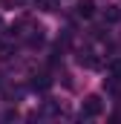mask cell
Instances as JSON below:
<instances>
[{"label":"cell","instance_id":"1","mask_svg":"<svg viewBox=\"0 0 121 124\" xmlns=\"http://www.w3.org/2000/svg\"><path fill=\"white\" fill-rule=\"evenodd\" d=\"M101 113H104V101H101V95H87L84 104H81V116H84V118H98Z\"/></svg>","mask_w":121,"mask_h":124},{"label":"cell","instance_id":"4","mask_svg":"<svg viewBox=\"0 0 121 124\" xmlns=\"http://www.w3.org/2000/svg\"><path fill=\"white\" fill-rule=\"evenodd\" d=\"M35 6L43 9V12H55L58 9V0H35Z\"/></svg>","mask_w":121,"mask_h":124},{"label":"cell","instance_id":"3","mask_svg":"<svg viewBox=\"0 0 121 124\" xmlns=\"http://www.w3.org/2000/svg\"><path fill=\"white\" fill-rule=\"evenodd\" d=\"M104 20H107V23H118V20H121V9H118V6H107Z\"/></svg>","mask_w":121,"mask_h":124},{"label":"cell","instance_id":"2","mask_svg":"<svg viewBox=\"0 0 121 124\" xmlns=\"http://www.w3.org/2000/svg\"><path fill=\"white\" fill-rule=\"evenodd\" d=\"M75 15H78V17H92V15H95V0H81V3L75 6Z\"/></svg>","mask_w":121,"mask_h":124},{"label":"cell","instance_id":"6","mask_svg":"<svg viewBox=\"0 0 121 124\" xmlns=\"http://www.w3.org/2000/svg\"><path fill=\"white\" fill-rule=\"evenodd\" d=\"M110 72H113L115 78H121V61H110Z\"/></svg>","mask_w":121,"mask_h":124},{"label":"cell","instance_id":"5","mask_svg":"<svg viewBox=\"0 0 121 124\" xmlns=\"http://www.w3.org/2000/svg\"><path fill=\"white\" fill-rule=\"evenodd\" d=\"M32 87H35V90H46V87H49V78H46V75H38V78L32 81Z\"/></svg>","mask_w":121,"mask_h":124}]
</instances>
